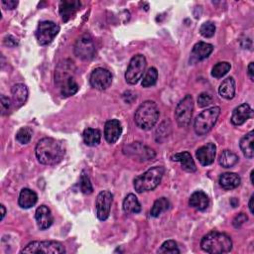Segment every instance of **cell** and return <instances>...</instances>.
<instances>
[{"mask_svg": "<svg viewBox=\"0 0 254 254\" xmlns=\"http://www.w3.org/2000/svg\"><path fill=\"white\" fill-rule=\"evenodd\" d=\"M35 153L41 164L53 166L59 164L63 160L65 154V149L61 141L51 137H45L38 141Z\"/></svg>", "mask_w": 254, "mask_h": 254, "instance_id": "1", "label": "cell"}, {"mask_svg": "<svg viewBox=\"0 0 254 254\" xmlns=\"http://www.w3.org/2000/svg\"><path fill=\"white\" fill-rule=\"evenodd\" d=\"M200 247L204 252L211 254L227 253L232 249V240L225 233L211 231L202 237Z\"/></svg>", "mask_w": 254, "mask_h": 254, "instance_id": "2", "label": "cell"}, {"mask_svg": "<svg viewBox=\"0 0 254 254\" xmlns=\"http://www.w3.org/2000/svg\"><path fill=\"white\" fill-rule=\"evenodd\" d=\"M160 115L157 104L152 100H146L137 108L134 121L136 125L143 130H150L158 122Z\"/></svg>", "mask_w": 254, "mask_h": 254, "instance_id": "3", "label": "cell"}, {"mask_svg": "<svg viewBox=\"0 0 254 254\" xmlns=\"http://www.w3.org/2000/svg\"><path fill=\"white\" fill-rule=\"evenodd\" d=\"M71 65L60 64L55 74V81L60 88L61 94L64 97L71 96L78 91V84L71 72Z\"/></svg>", "mask_w": 254, "mask_h": 254, "instance_id": "4", "label": "cell"}, {"mask_svg": "<svg viewBox=\"0 0 254 254\" xmlns=\"http://www.w3.org/2000/svg\"><path fill=\"white\" fill-rule=\"evenodd\" d=\"M164 173L165 169L162 166H156L147 170L145 173L134 179L133 185L135 190L137 192L153 190L161 183Z\"/></svg>", "mask_w": 254, "mask_h": 254, "instance_id": "5", "label": "cell"}, {"mask_svg": "<svg viewBox=\"0 0 254 254\" xmlns=\"http://www.w3.org/2000/svg\"><path fill=\"white\" fill-rule=\"evenodd\" d=\"M220 114V107L213 106L201 111L194 119L193 129L196 135L202 136L208 133L216 123Z\"/></svg>", "mask_w": 254, "mask_h": 254, "instance_id": "6", "label": "cell"}, {"mask_svg": "<svg viewBox=\"0 0 254 254\" xmlns=\"http://www.w3.org/2000/svg\"><path fill=\"white\" fill-rule=\"evenodd\" d=\"M65 252L64 245L59 241H32L27 244L21 253H45V254H63Z\"/></svg>", "mask_w": 254, "mask_h": 254, "instance_id": "7", "label": "cell"}, {"mask_svg": "<svg viewBox=\"0 0 254 254\" xmlns=\"http://www.w3.org/2000/svg\"><path fill=\"white\" fill-rule=\"evenodd\" d=\"M193 110L192 96L186 95L177 105L175 110V119L180 127H187L190 123Z\"/></svg>", "mask_w": 254, "mask_h": 254, "instance_id": "8", "label": "cell"}, {"mask_svg": "<svg viewBox=\"0 0 254 254\" xmlns=\"http://www.w3.org/2000/svg\"><path fill=\"white\" fill-rule=\"evenodd\" d=\"M147 65V61L146 58L139 54L134 56L127 67V70L125 72V79L129 84H135L141 79L143 76V73L145 71Z\"/></svg>", "mask_w": 254, "mask_h": 254, "instance_id": "9", "label": "cell"}, {"mask_svg": "<svg viewBox=\"0 0 254 254\" xmlns=\"http://www.w3.org/2000/svg\"><path fill=\"white\" fill-rule=\"evenodd\" d=\"M60 32V26L53 21H42L36 30V39L41 46L49 45Z\"/></svg>", "mask_w": 254, "mask_h": 254, "instance_id": "10", "label": "cell"}, {"mask_svg": "<svg viewBox=\"0 0 254 254\" xmlns=\"http://www.w3.org/2000/svg\"><path fill=\"white\" fill-rule=\"evenodd\" d=\"M95 46L91 37L87 34L80 36L74 44V54L83 61H89L95 56Z\"/></svg>", "mask_w": 254, "mask_h": 254, "instance_id": "11", "label": "cell"}, {"mask_svg": "<svg viewBox=\"0 0 254 254\" xmlns=\"http://www.w3.org/2000/svg\"><path fill=\"white\" fill-rule=\"evenodd\" d=\"M123 153L130 157L136 158L141 162L150 161L154 159L156 156L155 151L153 149L142 144L141 142H133L131 144L124 146Z\"/></svg>", "mask_w": 254, "mask_h": 254, "instance_id": "12", "label": "cell"}, {"mask_svg": "<svg viewBox=\"0 0 254 254\" xmlns=\"http://www.w3.org/2000/svg\"><path fill=\"white\" fill-rule=\"evenodd\" d=\"M89 82L93 88L97 90H105L111 85L112 74L106 68L97 67L91 72Z\"/></svg>", "mask_w": 254, "mask_h": 254, "instance_id": "13", "label": "cell"}, {"mask_svg": "<svg viewBox=\"0 0 254 254\" xmlns=\"http://www.w3.org/2000/svg\"><path fill=\"white\" fill-rule=\"evenodd\" d=\"M113 201V194L109 190H102L98 193L96 197L95 207L96 216L99 220H106L109 216L111 204Z\"/></svg>", "mask_w": 254, "mask_h": 254, "instance_id": "14", "label": "cell"}, {"mask_svg": "<svg viewBox=\"0 0 254 254\" xmlns=\"http://www.w3.org/2000/svg\"><path fill=\"white\" fill-rule=\"evenodd\" d=\"M122 134V126L119 120L110 119L104 125V138L109 144H114Z\"/></svg>", "mask_w": 254, "mask_h": 254, "instance_id": "15", "label": "cell"}, {"mask_svg": "<svg viewBox=\"0 0 254 254\" xmlns=\"http://www.w3.org/2000/svg\"><path fill=\"white\" fill-rule=\"evenodd\" d=\"M216 154V146L213 143H206L196 150L195 156L202 166L211 165Z\"/></svg>", "mask_w": 254, "mask_h": 254, "instance_id": "16", "label": "cell"}, {"mask_svg": "<svg viewBox=\"0 0 254 254\" xmlns=\"http://www.w3.org/2000/svg\"><path fill=\"white\" fill-rule=\"evenodd\" d=\"M253 115V110L247 103H242L235 107L231 115V123L235 126L242 125Z\"/></svg>", "mask_w": 254, "mask_h": 254, "instance_id": "17", "label": "cell"}, {"mask_svg": "<svg viewBox=\"0 0 254 254\" xmlns=\"http://www.w3.org/2000/svg\"><path fill=\"white\" fill-rule=\"evenodd\" d=\"M35 218L37 221V225L41 230H45V229L49 228L53 224V221H54V217L51 212V209L45 204L40 205L36 209Z\"/></svg>", "mask_w": 254, "mask_h": 254, "instance_id": "18", "label": "cell"}, {"mask_svg": "<svg viewBox=\"0 0 254 254\" xmlns=\"http://www.w3.org/2000/svg\"><path fill=\"white\" fill-rule=\"evenodd\" d=\"M213 51V46L211 44L205 43V42H198L196 43L190 54V62L191 63H196L199 61H202L206 58L209 57V55Z\"/></svg>", "mask_w": 254, "mask_h": 254, "instance_id": "19", "label": "cell"}, {"mask_svg": "<svg viewBox=\"0 0 254 254\" xmlns=\"http://www.w3.org/2000/svg\"><path fill=\"white\" fill-rule=\"evenodd\" d=\"M81 3L77 0H64L60 3V14L64 22H67L76 11L79 9Z\"/></svg>", "mask_w": 254, "mask_h": 254, "instance_id": "20", "label": "cell"}, {"mask_svg": "<svg viewBox=\"0 0 254 254\" xmlns=\"http://www.w3.org/2000/svg\"><path fill=\"white\" fill-rule=\"evenodd\" d=\"M12 101L16 107L22 106L28 98V88L23 83H16L11 88Z\"/></svg>", "mask_w": 254, "mask_h": 254, "instance_id": "21", "label": "cell"}, {"mask_svg": "<svg viewBox=\"0 0 254 254\" xmlns=\"http://www.w3.org/2000/svg\"><path fill=\"white\" fill-rule=\"evenodd\" d=\"M172 160L181 163L182 169L185 170L186 172L193 173L196 171V166L194 164V161L189 152L177 153L172 157Z\"/></svg>", "mask_w": 254, "mask_h": 254, "instance_id": "22", "label": "cell"}, {"mask_svg": "<svg viewBox=\"0 0 254 254\" xmlns=\"http://www.w3.org/2000/svg\"><path fill=\"white\" fill-rule=\"evenodd\" d=\"M38 201L37 193L30 189H22L19 194L18 203L22 208H30L34 206Z\"/></svg>", "mask_w": 254, "mask_h": 254, "instance_id": "23", "label": "cell"}, {"mask_svg": "<svg viewBox=\"0 0 254 254\" xmlns=\"http://www.w3.org/2000/svg\"><path fill=\"white\" fill-rule=\"evenodd\" d=\"M189 204L190 206L197 210H204L209 204V199L205 192H203L202 190H196L190 195L189 199Z\"/></svg>", "mask_w": 254, "mask_h": 254, "instance_id": "24", "label": "cell"}, {"mask_svg": "<svg viewBox=\"0 0 254 254\" xmlns=\"http://www.w3.org/2000/svg\"><path fill=\"white\" fill-rule=\"evenodd\" d=\"M218 182L222 189L233 190L240 185L241 179L236 173H223L220 175Z\"/></svg>", "mask_w": 254, "mask_h": 254, "instance_id": "25", "label": "cell"}, {"mask_svg": "<svg viewBox=\"0 0 254 254\" xmlns=\"http://www.w3.org/2000/svg\"><path fill=\"white\" fill-rule=\"evenodd\" d=\"M219 95L224 99H232L235 95V80L232 76L225 78L218 88Z\"/></svg>", "mask_w": 254, "mask_h": 254, "instance_id": "26", "label": "cell"}, {"mask_svg": "<svg viewBox=\"0 0 254 254\" xmlns=\"http://www.w3.org/2000/svg\"><path fill=\"white\" fill-rule=\"evenodd\" d=\"M253 142H254V131L253 130H251L250 132L245 134L239 142V146H240V149H241L243 155L248 159L253 158V154H254L253 153Z\"/></svg>", "mask_w": 254, "mask_h": 254, "instance_id": "27", "label": "cell"}, {"mask_svg": "<svg viewBox=\"0 0 254 254\" xmlns=\"http://www.w3.org/2000/svg\"><path fill=\"white\" fill-rule=\"evenodd\" d=\"M123 210L127 214H134L141 211V204L135 194L129 193L123 200Z\"/></svg>", "mask_w": 254, "mask_h": 254, "instance_id": "28", "label": "cell"}, {"mask_svg": "<svg viewBox=\"0 0 254 254\" xmlns=\"http://www.w3.org/2000/svg\"><path fill=\"white\" fill-rule=\"evenodd\" d=\"M82 139H83V142L85 143V145L94 147L99 144L100 139H101V133L98 129L86 128V129H84V131L82 133Z\"/></svg>", "mask_w": 254, "mask_h": 254, "instance_id": "29", "label": "cell"}, {"mask_svg": "<svg viewBox=\"0 0 254 254\" xmlns=\"http://www.w3.org/2000/svg\"><path fill=\"white\" fill-rule=\"evenodd\" d=\"M238 161V156L229 150H224L218 158V163L223 168H231L234 165H236Z\"/></svg>", "mask_w": 254, "mask_h": 254, "instance_id": "30", "label": "cell"}, {"mask_svg": "<svg viewBox=\"0 0 254 254\" xmlns=\"http://www.w3.org/2000/svg\"><path fill=\"white\" fill-rule=\"evenodd\" d=\"M170 207V201L167 197H160L155 200L152 208H151V216L158 217L162 212L166 211Z\"/></svg>", "mask_w": 254, "mask_h": 254, "instance_id": "31", "label": "cell"}, {"mask_svg": "<svg viewBox=\"0 0 254 254\" xmlns=\"http://www.w3.org/2000/svg\"><path fill=\"white\" fill-rule=\"evenodd\" d=\"M231 64L227 62H219L217 63L211 70V75L215 78H220L222 76H224L230 69Z\"/></svg>", "mask_w": 254, "mask_h": 254, "instance_id": "32", "label": "cell"}, {"mask_svg": "<svg viewBox=\"0 0 254 254\" xmlns=\"http://www.w3.org/2000/svg\"><path fill=\"white\" fill-rule=\"evenodd\" d=\"M157 79H158V70L156 67H150L143 79H142V86L143 87H149V86H152L154 85L156 82H157Z\"/></svg>", "mask_w": 254, "mask_h": 254, "instance_id": "33", "label": "cell"}, {"mask_svg": "<svg viewBox=\"0 0 254 254\" xmlns=\"http://www.w3.org/2000/svg\"><path fill=\"white\" fill-rule=\"evenodd\" d=\"M33 135V130L30 127H22L16 133V140L21 144H27L30 142Z\"/></svg>", "mask_w": 254, "mask_h": 254, "instance_id": "34", "label": "cell"}, {"mask_svg": "<svg viewBox=\"0 0 254 254\" xmlns=\"http://www.w3.org/2000/svg\"><path fill=\"white\" fill-rule=\"evenodd\" d=\"M79 189L80 190L85 193V194H89L93 191V188L90 182L89 177L87 176V174L85 172H82L79 178Z\"/></svg>", "mask_w": 254, "mask_h": 254, "instance_id": "35", "label": "cell"}, {"mask_svg": "<svg viewBox=\"0 0 254 254\" xmlns=\"http://www.w3.org/2000/svg\"><path fill=\"white\" fill-rule=\"evenodd\" d=\"M159 253H164V254H176L180 253V249L178 248V244L174 240H167L165 241L160 249L158 250Z\"/></svg>", "mask_w": 254, "mask_h": 254, "instance_id": "36", "label": "cell"}, {"mask_svg": "<svg viewBox=\"0 0 254 254\" xmlns=\"http://www.w3.org/2000/svg\"><path fill=\"white\" fill-rule=\"evenodd\" d=\"M199 33L204 38H211L215 33V25L210 21L204 22L199 28Z\"/></svg>", "mask_w": 254, "mask_h": 254, "instance_id": "37", "label": "cell"}, {"mask_svg": "<svg viewBox=\"0 0 254 254\" xmlns=\"http://www.w3.org/2000/svg\"><path fill=\"white\" fill-rule=\"evenodd\" d=\"M212 102V97L207 92H201L197 97V104L199 107H206Z\"/></svg>", "mask_w": 254, "mask_h": 254, "instance_id": "38", "label": "cell"}, {"mask_svg": "<svg viewBox=\"0 0 254 254\" xmlns=\"http://www.w3.org/2000/svg\"><path fill=\"white\" fill-rule=\"evenodd\" d=\"M0 104H1V114L2 115L8 114L11 107V100L5 95H1Z\"/></svg>", "mask_w": 254, "mask_h": 254, "instance_id": "39", "label": "cell"}, {"mask_svg": "<svg viewBox=\"0 0 254 254\" xmlns=\"http://www.w3.org/2000/svg\"><path fill=\"white\" fill-rule=\"evenodd\" d=\"M247 220H248L247 215H246L245 213H243V212H240V213H238V214L233 218L232 224H233V226H234L235 228H238V227H240L244 222H246Z\"/></svg>", "mask_w": 254, "mask_h": 254, "instance_id": "40", "label": "cell"}, {"mask_svg": "<svg viewBox=\"0 0 254 254\" xmlns=\"http://www.w3.org/2000/svg\"><path fill=\"white\" fill-rule=\"evenodd\" d=\"M2 5L4 6L5 9H9V10H12V9H15L16 6L18 5V1H15V0H2Z\"/></svg>", "mask_w": 254, "mask_h": 254, "instance_id": "41", "label": "cell"}, {"mask_svg": "<svg viewBox=\"0 0 254 254\" xmlns=\"http://www.w3.org/2000/svg\"><path fill=\"white\" fill-rule=\"evenodd\" d=\"M4 44L6 46H9V47H14V46H17L18 45V41L16 38H14L13 36H7L5 39H4Z\"/></svg>", "mask_w": 254, "mask_h": 254, "instance_id": "42", "label": "cell"}, {"mask_svg": "<svg viewBox=\"0 0 254 254\" xmlns=\"http://www.w3.org/2000/svg\"><path fill=\"white\" fill-rule=\"evenodd\" d=\"M253 64H254V63H250L249 64V65H248V67H247V74H248V76H249V78L253 81L254 80V69H253Z\"/></svg>", "mask_w": 254, "mask_h": 254, "instance_id": "43", "label": "cell"}, {"mask_svg": "<svg viewBox=\"0 0 254 254\" xmlns=\"http://www.w3.org/2000/svg\"><path fill=\"white\" fill-rule=\"evenodd\" d=\"M253 199H254V194H252L251 195V197H250V199H249V210H250V212L251 213H254V210H253Z\"/></svg>", "mask_w": 254, "mask_h": 254, "instance_id": "44", "label": "cell"}, {"mask_svg": "<svg viewBox=\"0 0 254 254\" xmlns=\"http://www.w3.org/2000/svg\"><path fill=\"white\" fill-rule=\"evenodd\" d=\"M0 209H1V220H3L5 214H6V209H5V206L3 204L0 205Z\"/></svg>", "mask_w": 254, "mask_h": 254, "instance_id": "45", "label": "cell"}, {"mask_svg": "<svg viewBox=\"0 0 254 254\" xmlns=\"http://www.w3.org/2000/svg\"><path fill=\"white\" fill-rule=\"evenodd\" d=\"M230 204L232 205V207H236L238 205V200L235 197H232L230 199Z\"/></svg>", "mask_w": 254, "mask_h": 254, "instance_id": "46", "label": "cell"}, {"mask_svg": "<svg viewBox=\"0 0 254 254\" xmlns=\"http://www.w3.org/2000/svg\"><path fill=\"white\" fill-rule=\"evenodd\" d=\"M253 175H254V171H251V173H250V181H251V184L253 185L254 183H253Z\"/></svg>", "mask_w": 254, "mask_h": 254, "instance_id": "47", "label": "cell"}]
</instances>
